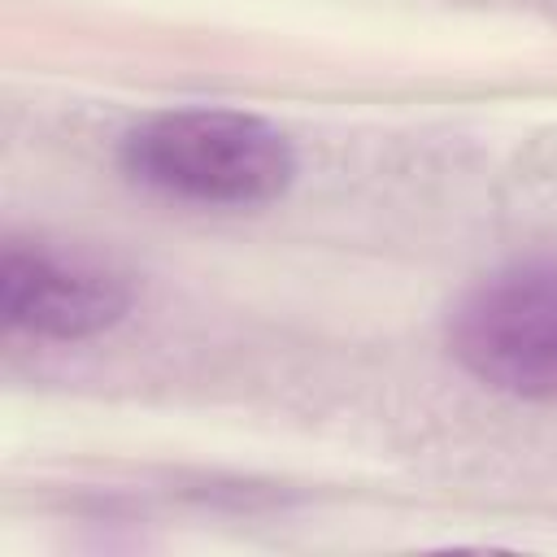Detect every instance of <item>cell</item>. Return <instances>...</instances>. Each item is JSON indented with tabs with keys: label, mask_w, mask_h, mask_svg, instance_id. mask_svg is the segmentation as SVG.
Here are the masks:
<instances>
[{
	"label": "cell",
	"mask_w": 557,
	"mask_h": 557,
	"mask_svg": "<svg viewBox=\"0 0 557 557\" xmlns=\"http://www.w3.org/2000/svg\"><path fill=\"white\" fill-rule=\"evenodd\" d=\"M122 170L187 205L252 209L278 200L296 178L292 139L239 109H170L122 135Z\"/></svg>",
	"instance_id": "1"
},
{
	"label": "cell",
	"mask_w": 557,
	"mask_h": 557,
	"mask_svg": "<svg viewBox=\"0 0 557 557\" xmlns=\"http://www.w3.org/2000/svg\"><path fill=\"white\" fill-rule=\"evenodd\" d=\"M448 348L492 392L557 400V257L483 274L448 313Z\"/></svg>",
	"instance_id": "2"
},
{
	"label": "cell",
	"mask_w": 557,
	"mask_h": 557,
	"mask_svg": "<svg viewBox=\"0 0 557 557\" xmlns=\"http://www.w3.org/2000/svg\"><path fill=\"white\" fill-rule=\"evenodd\" d=\"M131 309V287L109 265L48 244L9 239L0 248V318L35 339H91L117 326Z\"/></svg>",
	"instance_id": "3"
}]
</instances>
